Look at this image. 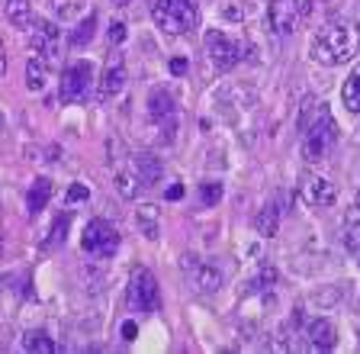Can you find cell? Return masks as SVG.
<instances>
[{"label": "cell", "mask_w": 360, "mask_h": 354, "mask_svg": "<svg viewBox=\"0 0 360 354\" xmlns=\"http://www.w3.org/2000/svg\"><path fill=\"white\" fill-rule=\"evenodd\" d=\"M360 30L354 23H328L315 32L312 39V58L325 68H338L357 55Z\"/></svg>", "instance_id": "1"}, {"label": "cell", "mask_w": 360, "mask_h": 354, "mask_svg": "<svg viewBox=\"0 0 360 354\" xmlns=\"http://www.w3.org/2000/svg\"><path fill=\"white\" fill-rule=\"evenodd\" d=\"M151 20L167 36H184V32L196 30L200 7H196V0H151Z\"/></svg>", "instance_id": "2"}, {"label": "cell", "mask_w": 360, "mask_h": 354, "mask_svg": "<svg viewBox=\"0 0 360 354\" xmlns=\"http://www.w3.org/2000/svg\"><path fill=\"white\" fill-rule=\"evenodd\" d=\"M338 139V126L335 120H331V113L322 106V113H319V120L309 122L306 129H302V158L309 161V165H319V161L328 158L331 145H335Z\"/></svg>", "instance_id": "3"}, {"label": "cell", "mask_w": 360, "mask_h": 354, "mask_svg": "<svg viewBox=\"0 0 360 354\" xmlns=\"http://www.w3.org/2000/svg\"><path fill=\"white\" fill-rule=\"evenodd\" d=\"M81 248L94 258H112L120 251V232L110 219H90L81 235Z\"/></svg>", "instance_id": "4"}, {"label": "cell", "mask_w": 360, "mask_h": 354, "mask_svg": "<svg viewBox=\"0 0 360 354\" xmlns=\"http://www.w3.org/2000/svg\"><path fill=\"white\" fill-rule=\"evenodd\" d=\"M202 46H206V55L212 58V65H216L219 71H229V68H235V65L241 61V42L238 39H232L229 32H222V30L206 32Z\"/></svg>", "instance_id": "5"}, {"label": "cell", "mask_w": 360, "mask_h": 354, "mask_svg": "<svg viewBox=\"0 0 360 354\" xmlns=\"http://www.w3.org/2000/svg\"><path fill=\"white\" fill-rule=\"evenodd\" d=\"M129 303L142 312H155L161 309V290H158V280L148 267H139L132 274V284H129Z\"/></svg>", "instance_id": "6"}, {"label": "cell", "mask_w": 360, "mask_h": 354, "mask_svg": "<svg viewBox=\"0 0 360 354\" xmlns=\"http://www.w3.org/2000/svg\"><path fill=\"white\" fill-rule=\"evenodd\" d=\"M90 81H94V65L90 61H75L68 65L61 75V103H77L87 94Z\"/></svg>", "instance_id": "7"}, {"label": "cell", "mask_w": 360, "mask_h": 354, "mask_svg": "<svg viewBox=\"0 0 360 354\" xmlns=\"http://www.w3.org/2000/svg\"><path fill=\"white\" fill-rule=\"evenodd\" d=\"M300 20H302L300 0H270L267 4V23H270V30L274 32L290 36V32H296Z\"/></svg>", "instance_id": "8"}, {"label": "cell", "mask_w": 360, "mask_h": 354, "mask_svg": "<svg viewBox=\"0 0 360 354\" xmlns=\"http://www.w3.org/2000/svg\"><path fill=\"white\" fill-rule=\"evenodd\" d=\"M32 26H36V30L30 32L32 55H42L45 61L55 58V55H58V36H61V30L55 23H49V20H36Z\"/></svg>", "instance_id": "9"}, {"label": "cell", "mask_w": 360, "mask_h": 354, "mask_svg": "<svg viewBox=\"0 0 360 354\" xmlns=\"http://www.w3.org/2000/svg\"><path fill=\"white\" fill-rule=\"evenodd\" d=\"M148 116L155 122H165V139H171L174 126H177V103L167 91H151L148 97Z\"/></svg>", "instance_id": "10"}, {"label": "cell", "mask_w": 360, "mask_h": 354, "mask_svg": "<svg viewBox=\"0 0 360 354\" xmlns=\"http://www.w3.org/2000/svg\"><path fill=\"white\" fill-rule=\"evenodd\" d=\"M335 196H338V187L328 177H322V174H309L306 184H302V200L309 206H331Z\"/></svg>", "instance_id": "11"}, {"label": "cell", "mask_w": 360, "mask_h": 354, "mask_svg": "<svg viewBox=\"0 0 360 354\" xmlns=\"http://www.w3.org/2000/svg\"><path fill=\"white\" fill-rule=\"evenodd\" d=\"M302 335H306L309 348H315V351H331V348L338 345V331L328 319H312Z\"/></svg>", "instance_id": "12"}, {"label": "cell", "mask_w": 360, "mask_h": 354, "mask_svg": "<svg viewBox=\"0 0 360 354\" xmlns=\"http://www.w3.org/2000/svg\"><path fill=\"white\" fill-rule=\"evenodd\" d=\"M122 87H126V68H122L120 58H112L110 71L103 75V81H100L97 87V100L103 103V100H112L116 94H122Z\"/></svg>", "instance_id": "13"}, {"label": "cell", "mask_w": 360, "mask_h": 354, "mask_svg": "<svg viewBox=\"0 0 360 354\" xmlns=\"http://www.w3.org/2000/svg\"><path fill=\"white\" fill-rule=\"evenodd\" d=\"M52 181L49 177H36V181L30 184V190H26V210L36 216V213H42L45 206H49V200H52Z\"/></svg>", "instance_id": "14"}, {"label": "cell", "mask_w": 360, "mask_h": 354, "mask_svg": "<svg viewBox=\"0 0 360 354\" xmlns=\"http://www.w3.org/2000/svg\"><path fill=\"white\" fill-rule=\"evenodd\" d=\"M135 167H139V174H142L145 184H158L161 177H165V165H161V158L148 155V151H139V155H135Z\"/></svg>", "instance_id": "15"}, {"label": "cell", "mask_w": 360, "mask_h": 354, "mask_svg": "<svg viewBox=\"0 0 360 354\" xmlns=\"http://www.w3.org/2000/svg\"><path fill=\"white\" fill-rule=\"evenodd\" d=\"M193 286L200 293H216L219 286H222V274L212 264H200V267H193Z\"/></svg>", "instance_id": "16"}, {"label": "cell", "mask_w": 360, "mask_h": 354, "mask_svg": "<svg viewBox=\"0 0 360 354\" xmlns=\"http://www.w3.org/2000/svg\"><path fill=\"white\" fill-rule=\"evenodd\" d=\"M7 20L20 30L36 23V13H32V4L30 0H7Z\"/></svg>", "instance_id": "17"}, {"label": "cell", "mask_w": 360, "mask_h": 354, "mask_svg": "<svg viewBox=\"0 0 360 354\" xmlns=\"http://www.w3.org/2000/svg\"><path fill=\"white\" fill-rule=\"evenodd\" d=\"M45 81H49V68H45V58L42 55H32L30 61H26V87L30 91H42Z\"/></svg>", "instance_id": "18"}, {"label": "cell", "mask_w": 360, "mask_h": 354, "mask_svg": "<svg viewBox=\"0 0 360 354\" xmlns=\"http://www.w3.org/2000/svg\"><path fill=\"white\" fill-rule=\"evenodd\" d=\"M20 345H22V351H30V354H52L58 348L49 331H26Z\"/></svg>", "instance_id": "19"}, {"label": "cell", "mask_w": 360, "mask_h": 354, "mask_svg": "<svg viewBox=\"0 0 360 354\" xmlns=\"http://www.w3.org/2000/svg\"><path fill=\"white\" fill-rule=\"evenodd\" d=\"M341 103L351 110V113H360V65L351 71V77L341 87Z\"/></svg>", "instance_id": "20"}, {"label": "cell", "mask_w": 360, "mask_h": 354, "mask_svg": "<svg viewBox=\"0 0 360 354\" xmlns=\"http://www.w3.org/2000/svg\"><path fill=\"white\" fill-rule=\"evenodd\" d=\"M277 229H280V210H277V203H270L257 213V232L267 235V239H274Z\"/></svg>", "instance_id": "21"}, {"label": "cell", "mask_w": 360, "mask_h": 354, "mask_svg": "<svg viewBox=\"0 0 360 354\" xmlns=\"http://www.w3.org/2000/svg\"><path fill=\"white\" fill-rule=\"evenodd\" d=\"M94 32H97V16H84L81 23H77V30L71 32V46H75V49L90 46V39H94Z\"/></svg>", "instance_id": "22"}, {"label": "cell", "mask_w": 360, "mask_h": 354, "mask_svg": "<svg viewBox=\"0 0 360 354\" xmlns=\"http://www.w3.org/2000/svg\"><path fill=\"white\" fill-rule=\"evenodd\" d=\"M68 226H71V216L68 213H61L58 219H55V226H52V232H49V239L42 241V248L49 251V248H58L61 241H65V235H68Z\"/></svg>", "instance_id": "23"}, {"label": "cell", "mask_w": 360, "mask_h": 354, "mask_svg": "<svg viewBox=\"0 0 360 354\" xmlns=\"http://www.w3.org/2000/svg\"><path fill=\"white\" fill-rule=\"evenodd\" d=\"M116 190H120L122 200H135L139 196V177L135 174H120L116 177Z\"/></svg>", "instance_id": "24"}, {"label": "cell", "mask_w": 360, "mask_h": 354, "mask_svg": "<svg viewBox=\"0 0 360 354\" xmlns=\"http://www.w3.org/2000/svg\"><path fill=\"white\" fill-rule=\"evenodd\" d=\"M345 245L360 264V222H345Z\"/></svg>", "instance_id": "25"}, {"label": "cell", "mask_w": 360, "mask_h": 354, "mask_svg": "<svg viewBox=\"0 0 360 354\" xmlns=\"http://www.w3.org/2000/svg\"><path fill=\"white\" fill-rule=\"evenodd\" d=\"M200 200H202V206H216L219 200H222V184L219 181L200 184Z\"/></svg>", "instance_id": "26"}, {"label": "cell", "mask_w": 360, "mask_h": 354, "mask_svg": "<svg viewBox=\"0 0 360 354\" xmlns=\"http://www.w3.org/2000/svg\"><path fill=\"white\" fill-rule=\"evenodd\" d=\"M81 7H84V0H58V4H55L58 16H68V20H71V16H75Z\"/></svg>", "instance_id": "27"}, {"label": "cell", "mask_w": 360, "mask_h": 354, "mask_svg": "<svg viewBox=\"0 0 360 354\" xmlns=\"http://www.w3.org/2000/svg\"><path fill=\"white\" fill-rule=\"evenodd\" d=\"M277 284V271H274V267H261V274H257L255 277V286H261V290H267V286H274Z\"/></svg>", "instance_id": "28"}, {"label": "cell", "mask_w": 360, "mask_h": 354, "mask_svg": "<svg viewBox=\"0 0 360 354\" xmlns=\"http://www.w3.org/2000/svg\"><path fill=\"white\" fill-rule=\"evenodd\" d=\"M139 226H142L145 239H151V241L158 239V222H155V219L148 216V213H139Z\"/></svg>", "instance_id": "29"}, {"label": "cell", "mask_w": 360, "mask_h": 354, "mask_svg": "<svg viewBox=\"0 0 360 354\" xmlns=\"http://www.w3.org/2000/svg\"><path fill=\"white\" fill-rule=\"evenodd\" d=\"M87 196H90V190L84 187V184H71V187H68V203H84Z\"/></svg>", "instance_id": "30"}, {"label": "cell", "mask_w": 360, "mask_h": 354, "mask_svg": "<svg viewBox=\"0 0 360 354\" xmlns=\"http://www.w3.org/2000/svg\"><path fill=\"white\" fill-rule=\"evenodd\" d=\"M122 39H126V23L112 20V23H110V42H116V46H120Z\"/></svg>", "instance_id": "31"}, {"label": "cell", "mask_w": 360, "mask_h": 354, "mask_svg": "<svg viewBox=\"0 0 360 354\" xmlns=\"http://www.w3.org/2000/svg\"><path fill=\"white\" fill-rule=\"evenodd\" d=\"M167 68H171V75H174V77H180V75H187L190 61L184 58V55H180V58H171V65H167Z\"/></svg>", "instance_id": "32"}, {"label": "cell", "mask_w": 360, "mask_h": 354, "mask_svg": "<svg viewBox=\"0 0 360 354\" xmlns=\"http://www.w3.org/2000/svg\"><path fill=\"white\" fill-rule=\"evenodd\" d=\"M180 196H184V184H171V187L165 190V200H171V203L180 200Z\"/></svg>", "instance_id": "33"}, {"label": "cell", "mask_w": 360, "mask_h": 354, "mask_svg": "<svg viewBox=\"0 0 360 354\" xmlns=\"http://www.w3.org/2000/svg\"><path fill=\"white\" fill-rule=\"evenodd\" d=\"M135 335H139V325H135V322H122V339L132 341Z\"/></svg>", "instance_id": "34"}, {"label": "cell", "mask_w": 360, "mask_h": 354, "mask_svg": "<svg viewBox=\"0 0 360 354\" xmlns=\"http://www.w3.org/2000/svg\"><path fill=\"white\" fill-rule=\"evenodd\" d=\"M225 20H241V7H222Z\"/></svg>", "instance_id": "35"}, {"label": "cell", "mask_w": 360, "mask_h": 354, "mask_svg": "<svg viewBox=\"0 0 360 354\" xmlns=\"http://www.w3.org/2000/svg\"><path fill=\"white\" fill-rule=\"evenodd\" d=\"M7 75V52H4V42H0V77Z\"/></svg>", "instance_id": "36"}, {"label": "cell", "mask_w": 360, "mask_h": 354, "mask_svg": "<svg viewBox=\"0 0 360 354\" xmlns=\"http://www.w3.org/2000/svg\"><path fill=\"white\" fill-rule=\"evenodd\" d=\"M112 4H116V7H129V4H132V0H112Z\"/></svg>", "instance_id": "37"}, {"label": "cell", "mask_w": 360, "mask_h": 354, "mask_svg": "<svg viewBox=\"0 0 360 354\" xmlns=\"http://www.w3.org/2000/svg\"><path fill=\"white\" fill-rule=\"evenodd\" d=\"M0 132H4V116H0Z\"/></svg>", "instance_id": "38"}]
</instances>
